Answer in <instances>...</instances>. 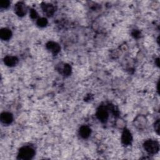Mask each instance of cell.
<instances>
[{
    "label": "cell",
    "mask_w": 160,
    "mask_h": 160,
    "mask_svg": "<svg viewBox=\"0 0 160 160\" xmlns=\"http://www.w3.org/2000/svg\"><path fill=\"white\" fill-rule=\"evenodd\" d=\"M41 8L44 13L48 16H52L55 11L54 7L51 4H47L45 2H42L41 4Z\"/></svg>",
    "instance_id": "obj_6"
},
{
    "label": "cell",
    "mask_w": 160,
    "mask_h": 160,
    "mask_svg": "<svg viewBox=\"0 0 160 160\" xmlns=\"http://www.w3.org/2000/svg\"><path fill=\"white\" fill-rule=\"evenodd\" d=\"M30 16L32 19H36L37 18L38 13L34 9H31L30 10Z\"/></svg>",
    "instance_id": "obj_16"
},
{
    "label": "cell",
    "mask_w": 160,
    "mask_h": 160,
    "mask_svg": "<svg viewBox=\"0 0 160 160\" xmlns=\"http://www.w3.org/2000/svg\"><path fill=\"white\" fill-rule=\"evenodd\" d=\"M144 149L149 154H156L159 150V142L155 140L148 139L146 140L143 144Z\"/></svg>",
    "instance_id": "obj_2"
},
{
    "label": "cell",
    "mask_w": 160,
    "mask_h": 160,
    "mask_svg": "<svg viewBox=\"0 0 160 160\" xmlns=\"http://www.w3.org/2000/svg\"><path fill=\"white\" fill-rule=\"evenodd\" d=\"M132 140V138L130 131L128 129H125L123 131L122 136H121V141L122 144L124 145H129L131 143Z\"/></svg>",
    "instance_id": "obj_7"
},
{
    "label": "cell",
    "mask_w": 160,
    "mask_h": 160,
    "mask_svg": "<svg viewBox=\"0 0 160 160\" xmlns=\"http://www.w3.org/2000/svg\"><path fill=\"white\" fill-rule=\"evenodd\" d=\"M12 36L11 31L8 28H2L0 31V38L2 40H8Z\"/></svg>",
    "instance_id": "obj_12"
},
{
    "label": "cell",
    "mask_w": 160,
    "mask_h": 160,
    "mask_svg": "<svg viewBox=\"0 0 160 160\" xmlns=\"http://www.w3.org/2000/svg\"><path fill=\"white\" fill-rule=\"evenodd\" d=\"M26 4L23 2H18L14 6V12L20 17L24 16L26 14Z\"/></svg>",
    "instance_id": "obj_5"
},
{
    "label": "cell",
    "mask_w": 160,
    "mask_h": 160,
    "mask_svg": "<svg viewBox=\"0 0 160 160\" xmlns=\"http://www.w3.org/2000/svg\"><path fill=\"white\" fill-rule=\"evenodd\" d=\"M48 24V20L45 18H41L37 20V24L39 27H45Z\"/></svg>",
    "instance_id": "obj_14"
},
{
    "label": "cell",
    "mask_w": 160,
    "mask_h": 160,
    "mask_svg": "<svg viewBox=\"0 0 160 160\" xmlns=\"http://www.w3.org/2000/svg\"><path fill=\"white\" fill-rule=\"evenodd\" d=\"M62 73L64 76H69L71 72V68L68 64H64L63 67L62 68Z\"/></svg>",
    "instance_id": "obj_13"
},
{
    "label": "cell",
    "mask_w": 160,
    "mask_h": 160,
    "mask_svg": "<svg viewBox=\"0 0 160 160\" xmlns=\"http://www.w3.org/2000/svg\"><path fill=\"white\" fill-rule=\"evenodd\" d=\"M154 129L158 134H159V120L158 119L154 123Z\"/></svg>",
    "instance_id": "obj_17"
},
{
    "label": "cell",
    "mask_w": 160,
    "mask_h": 160,
    "mask_svg": "<svg viewBox=\"0 0 160 160\" xmlns=\"http://www.w3.org/2000/svg\"><path fill=\"white\" fill-rule=\"evenodd\" d=\"M10 5V2L9 1L5 0V1H0V6L2 8H8Z\"/></svg>",
    "instance_id": "obj_15"
},
{
    "label": "cell",
    "mask_w": 160,
    "mask_h": 160,
    "mask_svg": "<svg viewBox=\"0 0 160 160\" xmlns=\"http://www.w3.org/2000/svg\"><path fill=\"white\" fill-rule=\"evenodd\" d=\"M4 64L8 66H16L18 62V59L15 57V56H7L4 58Z\"/></svg>",
    "instance_id": "obj_10"
},
{
    "label": "cell",
    "mask_w": 160,
    "mask_h": 160,
    "mask_svg": "<svg viewBox=\"0 0 160 160\" xmlns=\"http://www.w3.org/2000/svg\"><path fill=\"white\" fill-rule=\"evenodd\" d=\"M1 121L2 123L6 124H9L12 122L13 120L12 115L8 112H4L1 113V117H0Z\"/></svg>",
    "instance_id": "obj_9"
},
{
    "label": "cell",
    "mask_w": 160,
    "mask_h": 160,
    "mask_svg": "<svg viewBox=\"0 0 160 160\" xmlns=\"http://www.w3.org/2000/svg\"><path fill=\"white\" fill-rule=\"evenodd\" d=\"M155 61H156V62L157 66H159V58H157V59L155 60Z\"/></svg>",
    "instance_id": "obj_18"
},
{
    "label": "cell",
    "mask_w": 160,
    "mask_h": 160,
    "mask_svg": "<svg viewBox=\"0 0 160 160\" xmlns=\"http://www.w3.org/2000/svg\"><path fill=\"white\" fill-rule=\"evenodd\" d=\"M46 48L49 51H50L54 55H56L57 54H58L61 49L58 43L53 41L48 42L46 44Z\"/></svg>",
    "instance_id": "obj_8"
},
{
    "label": "cell",
    "mask_w": 160,
    "mask_h": 160,
    "mask_svg": "<svg viewBox=\"0 0 160 160\" xmlns=\"http://www.w3.org/2000/svg\"><path fill=\"white\" fill-rule=\"evenodd\" d=\"M91 129L88 126H82L79 128V134L80 136L84 139L88 138L91 134Z\"/></svg>",
    "instance_id": "obj_11"
},
{
    "label": "cell",
    "mask_w": 160,
    "mask_h": 160,
    "mask_svg": "<svg viewBox=\"0 0 160 160\" xmlns=\"http://www.w3.org/2000/svg\"><path fill=\"white\" fill-rule=\"evenodd\" d=\"M147 122L148 121L145 116L142 115H139L134 119L133 124L136 128L139 129H143L146 128L147 125Z\"/></svg>",
    "instance_id": "obj_3"
},
{
    "label": "cell",
    "mask_w": 160,
    "mask_h": 160,
    "mask_svg": "<svg viewBox=\"0 0 160 160\" xmlns=\"http://www.w3.org/2000/svg\"><path fill=\"white\" fill-rule=\"evenodd\" d=\"M96 116L98 119L101 122H106L109 116V114L107 109L104 106L99 107V108L97 111Z\"/></svg>",
    "instance_id": "obj_4"
},
{
    "label": "cell",
    "mask_w": 160,
    "mask_h": 160,
    "mask_svg": "<svg viewBox=\"0 0 160 160\" xmlns=\"http://www.w3.org/2000/svg\"><path fill=\"white\" fill-rule=\"evenodd\" d=\"M34 149L30 146H23L22 147L18 152V159L22 160H29L31 159L34 156Z\"/></svg>",
    "instance_id": "obj_1"
}]
</instances>
